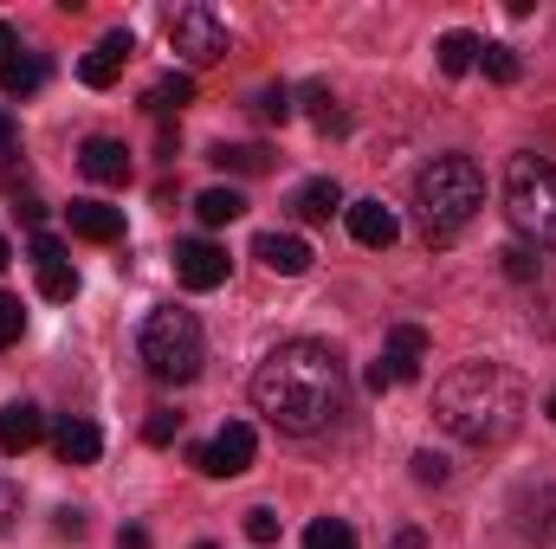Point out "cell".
I'll use <instances>...</instances> for the list:
<instances>
[{"instance_id": "cell-40", "label": "cell", "mask_w": 556, "mask_h": 549, "mask_svg": "<svg viewBox=\"0 0 556 549\" xmlns=\"http://www.w3.org/2000/svg\"><path fill=\"white\" fill-rule=\"evenodd\" d=\"M7 259H13V246H7V233H0V272H7Z\"/></svg>"}, {"instance_id": "cell-28", "label": "cell", "mask_w": 556, "mask_h": 549, "mask_svg": "<svg viewBox=\"0 0 556 549\" xmlns=\"http://www.w3.org/2000/svg\"><path fill=\"white\" fill-rule=\"evenodd\" d=\"M20 330H26V310H20V297H13V291H0V349H13V343H20Z\"/></svg>"}, {"instance_id": "cell-23", "label": "cell", "mask_w": 556, "mask_h": 549, "mask_svg": "<svg viewBox=\"0 0 556 549\" xmlns=\"http://www.w3.org/2000/svg\"><path fill=\"white\" fill-rule=\"evenodd\" d=\"M304 104H311V124H317L324 137H343V130H350V117L337 111V98H330L324 85H311V91H304Z\"/></svg>"}, {"instance_id": "cell-11", "label": "cell", "mask_w": 556, "mask_h": 549, "mask_svg": "<svg viewBox=\"0 0 556 549\" xmlns=\"http://www.w3.org/2000/svg\"><path fill=\"white\" fill-rule=\"evenodd\" d=\"M78 168H85L98 188H124V181H130V149L117 137H91L78 149Z\"/></svg>"}, {"instance_id": "cell-15", "label": "cell", "mask_w": 556, "mask_h": 549, "mask_svg": "<svg viewBox=\"0 0 556 549\" xmlns=\"http://www.w3.org/2000/svg\"><path fill=\"white\" fill-rule=\"evenodd\" d=\"M253 259H260V266H273L278 278H298V272H311V259H317V253H311L298 233H260V240H253Z\"/></svg>"}, {"instance_id": "cell-4", "label": "cell", "mask_w": 556, "mask_h": 549, "mask_svg": "<svg viewBox=\"0 0 556 549\" xmlns=\"http://www.w3.org/2000/svg\"><path fill=\"white\" fill-rule=\"evenodd\" d=\"M142 362H149V375H155V382H168V388L194 382V375H201V362H207L201 317H194V310H175V304L149 310V323H142Z\"/></svg>"}, {"instance_id": "cell-39", "label": "cell", "mask_w": 556, "mask_h": 549, "mask_svg": "<svg viewBox=\"0 0 556 549\" xmlns=\"http://www.w3.org/2000/svg\"><path fill=\"white\" fill-rule=\"evenodd\" d=\"M395 549H427V537H420V531H402V537H395Z\"/></svg>"}, {"instance_id": "cell-37", "label": "cell", "mask_w": 556, "mask_h": 549, "mask_svg": "<svg viewBox=\"0 0 556 549\" xmlns=\"http://www.w3.org/2000/svg\"><path fill=\"white\" fill-rule=\"evenodd\" d=\"M117 549H149V531H137V524H130V531L117 537Z\"/></svg>"}, {"instance_id": "cell-38", "label": "cell", "mask_w": 556, "mask_h": 549, "mask_svg": "<svg viewBox=\"0 0 556 549\" xmlns=\"http://www.w3.org/2000/svg\"><path fill=\"white\" fill-rule=\"evenodd\" d=\"M13 142H20V130H13V117H7V111H0V155H7V149H13Z\"/></svg>"}, {"instance_id": "cell-13", "label": "cell", "mask_w": 556, "mask_h": 549, "mask_svg": "<svg viewBox=\"0 0 556 549\" xmlns=\"http://www.w3.org/2000/svg\"><path fill=\"white\" fill-rule=\"evenodd\" d=\"M420 362H427V330H420V323H395V330H389V349H382L389 382H415Z\"/></svg>"}, {"instance_id": "cell-5", "label": "cell", "mask_w": 556, "mask_h": 549, "mask_svg": "<svg viewBox=\"0 0 556 549\" xmlns=\"http://www.w3.org/2000/svg\"><path fill=\"white\" fill-rule=\"evenodd\" d=\"M505 214L518 233L556 246V162L551 155H511L505 162Z\"/></svg>"}, {"instance_id": "cell-21", "label": "cell", "mask_w": 556, "mask_h": 549, "mask_svg": "<svg viewBox=\"0 0 556 549\" xmlns=\"http://www.w3.org/2000/svg\"><path fill=\"white\" fill-rule=\"evenodd\" d=\"M433 52H440V72H446V78H459V72L479 65V39H472V33H446Z\"/></svg>"}, {"instance_id": "cell-6", "label": "cell", "mask_w": 556, "mask_h": 549, "mask_svg": "<svg viewBox=\"0 0 556 549\" xmlns=\"http://www.w3.org/2000/svg\"><path fill=\"white\" fill-rule=\"evenodd\" d=\"M168 46H175V59L181 65H214V59H227V26H220V13L214 7H175L168 13Z\"/></svg>"}, {"instance_id": "cell-9", "label": "cell", "mask_w": 556, "mask_h": 549, "mask_svg": "<svg viewBox=\"0 0 556 549\" xmlns=\"http://www.w3.org/2000/svg\"><path fill=\"white\" fill-rule=\"evenodd\" d=\"M130 52H137V39L130 33H104L85 59H78V78L91 85V91H111L117 78H124V65H130Z\"/></svg>"}, {"instance_id": "cell-26", "label": "cell", "mask_w": 556, "mask_h": 549, "mask_svg": "<svg viewBox=\"0 0 556 549\" xmlns=\"http://www.w3.org/2000/svg\"><path fill=\"white\" fill-rule=\"evenodd\" d=\"M39 297L72 304V297H78V272H72V266H39Z\"/></svg>"}, {"instance_id": "cell-25", "label": "cell", "mask_w": 556, "mask_h": 549, "mask_svg": "<svg viewBox=\"0 0 556 549\" xmlns=\"http://www.w3.org/2000/svg\"><path fill=\"white\" fill-rule=\"evenodd\" d=\"M479 65H485V78H492V85H518V72H525L511 46H479Z\"/></svg>"}, {"instance_id": "cell-18", "label": "cell", "mask_w": 556, "mask_h": 549, "mask_svg": "<svg viewBox=\"0 0 556 549\" xmlns=\"http://www.w3.org/2000/svg\"><path fill=\"white\" fill-rule=\"evenodd\" d=\"M291 214H298V220H330V214H343V188H337L330 175H317V181H304V188L291 194Z\"/></svg>"}, {"instance_id": "cell-10", "label": "cell", "mask_w": 556, "mask_h": 549, "mask_svg": "<svg viewBox=\"0 0 556 549\" xmlns=\"http://www.w3.org/2000/svg\"><path fill=\"white\" fill-rule=\"evenodd\" d=\"M343 220H350V240L356 246H395L402 240V220H395V207H382V201H350L343 207Z\"/></svg>"}, {"instance_id": "cell-42", "label": "cell", "mask_w": 556, "mask_h": 549, "mask_svg": "<svg viewBox=\"0 0 556 549\" xmlns=\"http://www.w3.org/2000/svg\"><path fill=\"white\" fill-rule=\"evenodd\" d=\"M194 549H214V544H194Z\"/></svg>"}, {"instance_id": "cell-3", "label": "cell", "mask_w": 556, "mask_h": 549, "mask_svg": "<svg viewBox=\"0 0 556 549\" xmlns=\"http://www.w3.org/2000/svg\"><path fill=\"white\" fill-rule=\"evenodd\" d=\"M479 207H485V175H479L472 155H433L415 175V214H420V233L433 246L459 240Z\"/></svg>"}, {"instance_id": "cell-22", "label": "cell", "mask_w": 556, "mask_h": 549, "mask_svg": "<svg viewBox=\"0 0 556 549\" xmlns=\"http://www.w3.org/2000/svg\"><path fill=\"white\" fill-rule=\"evenodd\" d=\"M142 104H149L155 117H168V111H181V104H194V78H188V72H168V78H162V85H155V91H149Z\"/></svg>"}, {"instance_id": "cell-2", "label": "cell", "mask_w": 556, "mask_h": 549, "mask_svg": "<svg viewBox=\"0 0 556 549\" xmlns=\"http://www.w3.org/2000/svg\"><path fill=\"white\" fill-rule=\"evenodd\" d=\"M531 413V388L505 362H459L433 388V420L466 446H505Z\"/></svg>"}, {"instance_id": "cell-8", "label": "cell", "mask_w": 556, "mask_h": 549, "mask_svg": "<svg viewBox=\"0 0 556 549\" xmlns=\"http://www.w3.org/2000/svg\"><path fill=\"white\" fill-rule=\"evenodd\" d=\"M175 278H181L188 291H220V284H227V253H220L214 240H181V246H175Z\"/></svg>"}, {"instance_id": "cell-20", "label": "cell", "mask_w": 556, "mask_h": 549, "mask_svg": "<svg viewBox=\"0 0 556 549\" xmlns=\"http://www.w3.org/2000/svg\"><path fill=\"white\" fill-rule=\"evenodd\" d=\"M214 168H227V175H266L273 155H266L260 142H220V149H214Z\"/></svg>"}, {"instance_id": "cell-12", "label": "cell", "mask_w": 556, "mask_h": 549, "mask_svg": "<svg viewBox=\"0 0 556 549\" xmlns=\"http://www.w3.org/2000/svg\"><path fill=\"white\" fill-rule=\"evenodd\" d=\"M65 220H72V233H78V240H91V246H117V240H124V207L72 201V207H65Z\"/></svg>"}, {"instance_id": "cell-17", "label": "cell", "mask_w": 556, "mask_h": 549, "mask_svg": "<svg viewBox=\"0 0 556 549\" xmlns=\"http://www.w3.org/2000/svg\"><path fill=\"white\" fill-rule=\"evenodd\" d=\"M46 78H52V65H46L39 52H13V59L0 65V91H7V98H33V91H46Z\"/></svg>"}, {"instance_id": "cell-30", "label": "cell", "mask_w": 556, "mask_h": 549, "mask_svg": "<svg viewBox=\"0 0 556 549\" xmlns=\"http://www.w3.org/2000/svg\"><path fill=\"white\" fill-rule=\"evenodd\" d=\"M498 259H505V272H511V278H544V259H538L531 246H505Z\"/></svg>"}, {"instance_id": "cell-19", "label": "cell", "mask_w": 556, "mask_h": 549, "mask_svg": "<svg viewBox=\"0 0 556 549\" xmlns=\"http://www.w3.org/2000/svg\"><path fill=\"white\" fill-rule=\"evenodd\" d=\"M194 214H201V227H227V220L247 214V194L240 188H207V194H194Z\"/></svg>"}, {"instance_id": "cell-32", "label": "cell", "mask_w": 556, "mask_h": 549, "mask_svg": "<svg viewBox=\"0 0 556 549\" xmlns=\"http://www.w3.org/2000/svg\"><path fill=\"white\" fill-rule=\"evenodd\" d=\"M26 253H33V266H72V259H65V240H52V233H33Z\"/></svg>"}, {"instance_id": "cell-14", "label": "cell", "mask_w": 556, "mask_h": 549, "mask_svg": "<svg viewBox=\"0 0 556 549\" xmlns=\"http://www.w3.org/2000/svg\"><path fill=\"white\" fill-rule=\"evenodd\" d=\"M52 446H59V459H65V465H98V452H104V433H98V420H85V413H65V420H59V433H52Z\"/></svg>"}, {"instance_id": "cell-34", "label": "cell", "mask_w": 556, "mask_h": 549, "mask_svg": "<svg viewBox=\"0 0 556 549\" xmlns=\"http://www.w3.org/2000/svg\"><path fill=\"white\" fill-rule=\"evenodd\" d=\"M13 524H20V485L0 478V531H13Z\"/></svg>"}, {"instance_id": "cell-1", "label": "cell", "mask_w": 556, "mask_h": 549, "mask_svg": "<svg viewBox=\"0 0 556 549\" xmlns=\"http://www.w3.org/2000/svg\"><path fill=\"white\" fill-rule=\"evenodd\" d=\"M343 356L330 343H278L253 369V408L273 420L278 433H324L343 413Z\"/></svg>"}, {"instance_id": "cell-35", "label": "cell", "mask_w": 556, "mask_h": 549, "mask_svg": "<svg viewBox=\"0 0 556 549\" xmlns=\"http://www.w3.org/2000/svg\"><path fill=\"white\" fill-rule=\"evenodd\" d=\"M52 531H59V537H72V544H78V537H85V511H59V518H52Z\"/></svg>"}, {"instance_id": "cell-16", "label": "cell", "mask_w": 556, "mask_h": 549, "mask_svg": "<svg viewBox=\"0 0 556 549\" xmlns=\"http://www.w3.org/2000/svg\"><path fill=\"white\" fill-rule=\"evenodd\" d=\"M39 439H46V413L33 408V401L0 408V452H33Z\"/></svg>"}, {"instance_id": "cell-29", "label": "cell", "mask_w": 556, "mask_h": 549, "mask_svg": "<svg viewBox=\"0 0 556 549\" xmlns=\"http://www.w3.org/2000/svg\"><path fill=\"white\" fill-rule=\"evenodd\" d=\"M247 537H253L260 549L278 544V511H273V505H253V511H247Z\"/></svg>"}, {"instance_id": "cell-27", "label": "cell", "mask_w": 556, "mask_h": 549, "mask_svg": "<svg viewBox=\"0 0 556 549\" xmlns=\"http://www.w3.org/2000/svg\"><path fill=\"white\" fill-rule=\"evenodd\" d=\"M253 117H260V124H285V117H291V91H285V85L253 91Z\"/></svg>"}, {"instance_id": "cell-41", "label": "cell", "mask_w": 556, "mask_h": 549, "mask_svg": "<svg viewBox=\"0 0 556 549\" xmlns=\"http://www.w3.org/2000/svg\"><path fill=\"white\" fill-rule=\"evenodd\" d=\"M544 413H551V420H556V395H551V408H544Z\"/></svg>"}, {"instance_id": "cell-33", "label": "cell", "mask_w": 556, "mask_h": 549, "mask_svg": "<svg viewBox=\"0 0 556 549\" xmlns=\"http://www.w3.org/2000/svg\"><path fill=\"white\" fill-rule=\"evenodd\" d=\"M175 433H181V413H149V426H142V439H149V446H168V439H175Z\"/></svg>"}, {"instance_id": "cell-31", "label": "cell", "mask_w": 556, "mask_h": 549, "mask_svg": "<svg viewBox=\"0 0 556 549\" xmlns=\"http://www.w3.org/2000/svg\"><path fill=\"white\" fill-rule=\"evenodd\" d=\"M408 465H415V485H446V459H440V452H427V446H420Z\"/></svg>"}, {"instance_id": "cell-24", "label": "cell", "mask_w": 556, "mask_h": 549, "mask_svg": "<svg viewBox=\"0 0 556 549\" xmlns=\"http://www.w3.org/2000/svg\"><path fill=\"white\" fill-rule=\"evenodd\" d=\"M304 549H356V531H350L343 518H317V524L304 531Z\"/></svg>"}, {"instance_id": "cell-7", "label": "cell", "mask_w": 556, "mask_h": 549, "mask_svg": "<svg viewBox=\"0 0 556 549\" xmlns=\"http://www.w3.org/2000/svg\"><path fill=\"white\" fill-rule=\"evenodd\" d=\"M253 452H260L253 426H247V420H227L207 446H194V472H201V478H240V472L253 465Z\"/></svg>"}, {"instance_id": "cell-36", "label": "cell", "mask_w": 556, "mask_h": 549, "mask_svg": "<svg viewBox=\"0 0 556 549\" xmlns=\"http://www.w3.org/2000/svg\"><path fill=\"white\" fill-rule=\"evenodd\" d=\"M13 52H20V39H13V26H7V20H0V65H7V59H13Z\"/></svg>"}]
</instances>
